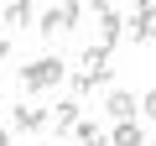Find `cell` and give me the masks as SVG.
<instances>
[{
  "instance_id": "6da1fadb",
  "label": "cell",
  "mask_w": 156,
  "mask_h": 146,
  "mask_svg": "<svg viewBox=\"0 0 156 146\" xmlns=\"http://www.w3.org/2000/svg\"><path fill=\"white\" fill-rule=\"evenodd\" d=\"M62 78H68V63H62V57H37V63H26V68H21V89H26V94L57 89Z\"/></svg>"
},
{
  "instance_id": "7a4b0ae2",
  "label": "cell",
  "mask_w": 156,
  "mask_h": 146,
  "mask_svg": "<svg viewBox=\"0 0 156 146\" xmlns=\"http://www.w3.org/2000/svg\"><path fill=\"white\" fill-rule=\"evenodd\" d=\"M47 120H52V115H47L42 104H16V110H11V125H16L21 136H37V130H47Z\"/></svg>"
},
{
  "instance_id": "3957f363",
  "label": "cell",
  "mask_w": 156,
  "mask_h": 146,
  "mask_svg": "<svg viewBox=\"0 0 156 146\" xmlns=\"http://www.w3.org/2000/svg\"><path fill=\"white\" fill-rule=\"evenodd\" d=\"M83 73H89V78H94L99 89L109 84V73H115V68H109V47H104V42H94V47L83 52Z\"/></svg>"
},
{
  "instance_id": "277c9868",
  "label": "cell",
  "mask_w": 156,
  "mask_h": 146,
  "mask_svg": "<svg viewBox=\"0 0 156 146\" xmlns=\"http://www.w3.org/2000/svg\"><path fill=\"white\" fill-rule=\"evenodd\" d=\"M83 120V104H78V94L73 99H62V104H52V130L57 136H73V125Z\"/></svg>"
},
{
  "instance_id": "5b68a950",
  "label": "cell",
  "mask_w": 156,
  "mask_h": 146,
  "mask_svg": "<svg viewBox=\"0 0 156 146\" xmlns=\"http://www.w3.org/2000/svg\"><path fill=\"white\" fill-rule=\"evenodd\" d=\"M99 42H104V47H120V42H125V16H120L115 5L99 16Z\"/></svg>"
},
{
  "instance_id": "8992f818",
  "label": "cell",
  "mask_w": 156,
  "mask_h": 146,
  "mask_svg": "<svg viewBox=\"0 0 156 146\" xmlns=\"http://www.w3.org/2000/svg\"><path fill=\"white\" fill-rule=\"evenodd\" d=\"M151 37H156V21H151V16H140V11L125 16V42H130V47H146Z\"/></svg>"
},
{
  "instance_id": "52a82bcc",
  "label": "cell",
  "mask_w": 156,
  "mask_h": 146,
  "mask_svg": "<svg viewBox=\"0 0 156 146\" xmlns=\"http://www.w3.org/2000/svg\"><path fill=\"white\" fill-rule=\"evenodd\" d=\"M0 21H5V26H31L37 21V5H31V0H11V5L0 11Z\"/></svg>"
},
{
  "instance_id": "ba28073f",
  "label": "cell",
  "mask_w": 156,
  "mask_h": 146,
  "mask_svg": "<svg viewBox=\"0 0 156 146\" xmlns=\"http://www.w3.org/2000/svg\"><path fill=\"white\" fill-rule=\"evenodd\" d=\"M104 110H109L115 120H135V94H125V89H115V94L104 99Z\"/></svg>"
},
{
  "instance_id": "9c48e42d",
  "label": "cell",
  "mask_w": 156,
  "mask_h": 146,
  "mask_svg": "<svg viewBox=\"0 0 156 146\" xmlns=\"http://www.w3.org/2000/svg\"><path fill=\"white\" fill-rule=\"evenodd\" d=\"M73 136H78V146H115V141H109L94 120H78V125H73Z\"/></svg>"
},
{
  "instance_id": "30bf717a",
  "label": "cell",
  "mask_w": 156,
  "mask_h": 146,
  "mask_svg": "<svg viewBox=\"0 0 156 146\" xmlns=\"http://www.w3.org/2000/svg\"><path fill=\"white\" fill-rule=\"evenodd\" d=\"M109 141H115V146H146V136H140V125H135V120H120Z\"/></svg>"
},
{
  "instance_id": "8fae6325",
  "label": "cell",
  "mask_w": 156,
  "mask_h": 146,
  "mask_svg": "<svg viewBox=\"0 0 156 146\" xmlns=\"http://www.w3.org/2000/svg\"><path fill=\"white\" fill-rule=\"evenodd\" d=\"M94 89H99V84L89 78V73H78V78H73V94H78V99H83V94H94Z\"/></svg>"
},
{
  "instance_id": "7c38bea8",
  "label": "cell",
  "mask_w": 156,
  "mask_h": 146,
  "mask_svg": "<svg viewBox=\"0 0 156 146\" xmlns=\"http://www.w3.org/2000/svg\"><path fill=\"white\" fill-rule=\"evenodd\" d=\"M140 110H146V115H151V120H156V84H151V89H146V99H140Z\"/></svg>"
},
{
  "instance_id": "4fadbf2b",
  "label": "cell",
  "mask_w": 156,
  "mask_h": 146,
  "mask_svg": "<svg viewBox=\"0 0 156 146\" xmlns=\"http://www.w3.org/2000/svg\"><path fill=\"white\" fill-rule=\"evenodd\" d=\"M135 11H140V16H151V21H156V0H135Z\"/></svg>"
},
{
  "instance_id": "5bb4252c",
  "label": "cell",
  "mask_w": 156,
  "mask_h": 146,
  "mask_svg": "<svg viewBox=\"0 0 156 146\" xmlns=\"http://www.w3.org/2000/svg\"><path fill=\"white\" fill-rule=\"evenodd\" d=\"M11 57V37H0V63H5Z\"/></svg>"
},
{
  "instance_id": "9a60e30c",
  "label": "cell",
  "mask_w": 156,
  "mask_h": 146,
  "mask_svg": "<svg viewBox=\"0 0 156 146\" xmlns=\"http://www.w3.org/2000/svg\"><path fill=\"white\" fill-rule=\"evenodd\" d=\"M0 146H11V130H5V125H0Z\"/></svg>"
},
{
  "instance_id": "2e32d148",
  "label": "cell",
  "mask_w": 156,
  "mask_h": 146,
  "mask_svg": "<svg viewBox=\"0 0 156 146\" xmlns=\"http://www.w3.org/2000/svg\"><path fill=\"white\" fill-rule=\"evenodd\" d=\"M146 47H151V68H156V37H151V42H146Z\"/></svg>"
},
{
  "instance_id": "e0dca14e",
  "label": "cell",
  "mask_w": 156,
  "mask_h": 146,
  "mask_svg": "<svg viewBox=\"0 0 156 146\" xmlns=\"http://www.w3.org/2000/svg\"><path fill=\"white\" fill-rule=\"evenodd\" d=\"M0 110H5V94H0Z\"/></svg>"
},
{
  "instance_id": "ac0fdd59",
  "label": "cell",
  "mask_w": 156,
  "mask_h": 146,
  "mask_svg": "<svg viewBox=\"0 0 156 146\" xmlns=\"http://www.w3.org/2000/svg\"><path fill=\"white\" fill-rule=\"evenodd\" d=\"M0 11H5V0H0Z\"/></svg>"
},
{
  "instance_id": "d6986e66",
  "label": "cell",
  "mask_w": 156,
  "mask_h": 146,
  "mask_svg": "<svg viewBox=\"0 0 156 146\" xmlns=\"http://www.w3.org/2000/svg\"><path fill=\"white\" fill-rule=\"evenodd\" d=\"M151 146H156V141H151Z\"/></svg>"
}]
</instances>
